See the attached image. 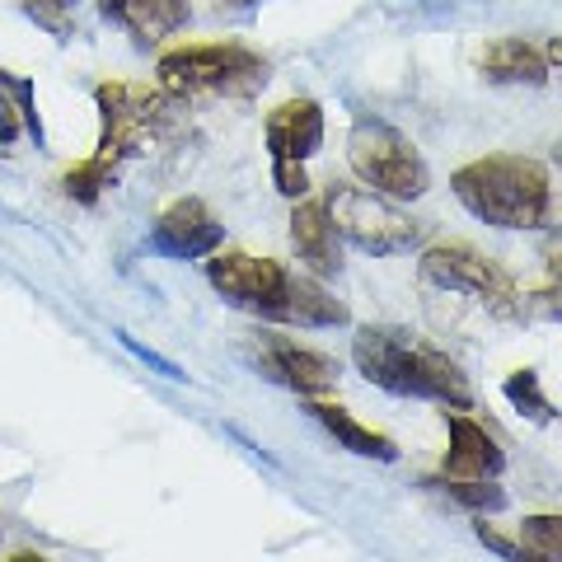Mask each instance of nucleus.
Here are the masks:
<instances>
[{"label": "nucleus", "mask_w": 562, "mask_h": 562, "mask_svg": "<svg viewBox=\"0 0 562 562\" xmlns=\"http://www.w3.org/2000/svg\"><path fill=\"white\" fill-rule=\"evenodd\" d=\"M351 361L357 371L390 390L398 398H427L441 408L469 413L473 408V384L469 375L454 366L441 347L413 342L403 328H384V324H361L351 338Z\"/></svg>", "instance_id": "1"}, {"label": "nucleus", "mask_w": 562, "mask_h": 562, "mask_svg": "<svg viewBox=\"0 0 562 562\" xmlns=\"http://www.w3.org/2000/svg\"><path fill=\"white\" fill-rule=\"evenodd\" d=\"M450 192L469 216L497 231H549L553 221V183L549 169L530 155H483L454 169Z\"/></svg>", "instance_id": "2"}, {"label": "nucleus", "mask_w": 562, "mask_h": 562, "mask_svg": "<svg viewBox=\"0 0 562 562\" xmlns=\"http://www.w3.org/2000/svg\"><path fill=\"white\" fill-rule=\"evenodd\" d=\"M99 103V146L94 155L122 169V160L146 155L150 146L183 136L188 99H173L169 90H150V85H127V80H103L94 90Z\"/></svg>", "instance_id": "3"}, {"label": "nucleus", "mask_w": 562, "mask_h": 562, "mask_svg": "<svg viewBox=\"0 0 562 562\" xmlns=\"http://www.w3.org/2000/svg\"><path fill=\"white\" fill-rule=\"evenodd\" d=\"M417 281L450 301L479 310L492 324H520V286L497 258L479 254L473 244H431L417 262Z\"/></svg>", "instance_id": "4"}, {"label": "nucleus", "mask_w": 562, "mask_h": 562, "mask_svg": "<svg viewBox=\"0 0 562 562\" xmlns=\"http://www.w3.org/2000/svg\"><path fill=\"white\" fill-rule=\"evenodd\" d=\"M268 57H258L244 43H183L160 52L155 76L160 90L173 99H198V94H225V99H254L268 85Z\"/></svg>", "instance_id": "5"}, {"label": "nucleus", "mask_w": 562, "mask_h": 562, "mask_svg": "<svg viewBox=\"0 0 562 562\" xmlns=\"http://www.w3.org/2000/svg\"><path fill=\"white\" fill-rule=\"evenodd\" d=\"M347 160H351V173H357L366 188H375L394 202H417L422 192L431 188V169L422 160V150L398 127H390L384 117L351 122Z\"/></svg>", "instance_id": "6"}, {"label": "nucleus", "mask_w": 562, "mask_h": 562, "mask_svg": "<svg viewBox=\"0 0 562 562\" xmlns=\"http://www.w3.org/2000/svg\"><path fill=\"white\" fill-rule=\"evenodd\" d=\"M328 221L338 239H347L351 249L371 254V258H390V254H408L422 244V225L398 211L394 198H384L375 188H357V183H333L324 192Z\"/></svg>", "instance_id": "7"}, {"label": "nucleus", "mask_w": 562, "mask_h": 562, "mask_svg": "<svg viewBox=\"0 0 562 562\" xmlns=\"http://www.w3.org/2000/svg\"><path fill=\"white\" fill-rule=\"evenodd\" d=\"M206 281L221 301L235 310H249L258 319L281 324V305L291 291V272L277 258H254V254H206Z\"/></svg>", "instance_id": "8"}, {"label": "nucleus", "mask_w": 562, "mask_h": 562, "mask_svg": "<svg viewBox=\"0 0 562 562\" xmlns=\"http://www.w3.org/2000/svg\"><path fill=\"white\" fill-rule=\"evenodd\" d=\"M244 347H249V361L262 380H272L301 398H319L338 384V361L324 357V351H314V347H301L295 338H281L272 328L249 333Z\"/></svg>", "instance_id": "9"}, {"label": "nucleus", "mask_w": 562, "mask_h": 562, "mask_svg": "<svg viewBox=\"0 0 562 562\" xmlns=\"http://www.w3.org/2000/svg\"><path fill=\"white\" fill-rule=\"evenodd\" d=\"M221 244H225V225L216 221V211H211L202 198H179V202H169L160 216H155L146 249L155 258L192 262V258L216 254Z\"/></svg>", "instance_id": "10"}, {"label": "nucleus", "mask_w": 562, "mask_h": 562, "mask_svg": "<svg viewBox=\"0 0 562 562\" xmlns=\"http://www.w3.org/2000/svg\"><path fill=\"white\" fill-rule=\"evenodd\" d=\"M99 14L117 24L136 47L150 52L192 20V5L188 0H99Z\"/></svg>", "instance_id": "11"}, {"label": "nucleus", "mask_w": 562, "mask_h": 562, "mask_svg": "<svg viewBox=\"0 0 562 562\" xmlns=\"http://www.w3.org/2000/svg\"><path fill=\"white\" fill-rule=\"evenodd\" d=\"M291 249H295V258H301L314 277H333L342 268V239H338V231H333L324 198H310V192H305V198H295Z\"/></svg>", "instance_id": "12"}, {"label": "nucleus", "mask_w": 562, "mask_h": 562, "mask_svg": "<svg viewBox=\"0 0 562 562\" xmlns=\"http://www.w3.org/2000/svg\"><path fill=\"white\" fill-rule=\"evenodd\" d=\"M324 146V109L314 99H286L268 113V155L272 160L305 165Z\"/></svg>", "instance_id": "13"}, {"label": "nucleus", "mask_w": 562, "mask_h": 562, "mask_svg": "<svg viewBox=\"0 0 562 562\" xmlns=\"http://www.w3.org/2000/svg\"><path fill=\"white\" fill-rule=\"evenodd\" d=\"M446 427H450V450H446V464H441L446 479H497L506 469V454L497 441H492V431L483 422L450 408Z\"/></svg>", "instance_id": "14"}, {"label": "nucleus", "mask_w": 562, "mask_h": 562, "mask_svg": "<svg viewBox=\"0 0 562 562\" xmlns=\"http://www.w3.org/2000/svg\"><path fill=\"white\" fill-rule=\"evenodd\" d=\"M305 403H310V417L319 422V427H324L342 450L361 454V460H380V464H394V460H398V446L390 441V436L375 431V427H366L361 417H351L342 403H328L324 394H319V398H305Z\"/></svg>", "instance_id": "15"}, {"label": "nucleus", "mask_w": 562, "mask_h": 562, "mask_svg": "<svg viewBox=\"0 0 562 562\" xmlns=\"http://www.w3.org/2000/svg\"><path fill=\"white\" fill-rule=\"evenodd\" d=\"M549 52H539L535 43H525V38H497V43H487L483 47V57H479V70H483V80L492 85H549Z\"/></svg>", "instance_id": "16"}, {"label": "nucleus", "mask_w": 562, "mask_h": 562, "mask_svg": "<svg viewBox=\"0 0 562 562\" xmlns=\"http://www.w3.org/2000/svg\"><path fill=\"white\" fill-rule=\"evenodd\" d=\"M281 324H291V328H342V324H351V314H347V305L338 301V295H328L314 277L291 272Z\"/></svg>", "instance_id": "17"}, {"label": "nucleus", "mask_w": 562, "mask_h": 562, "mask_svg": "<svg viewBox=\"0 0 562 562\" xmlns=\"http://www.w3.org/2000/svg\"><path fill=\"white\" fill-rule=\"evenodd\" d=\"M431 492H441L450 506H464L473 516H487V512H502L506 506V492L497 487V479H427Z\"/></svg>", "instance_id": "18"}, {"label": "nucleus", "mask_w": 562, "mask_h": 562, "mask_svg": "<svg viewBox=\"0 0 562 562\" xmlns=\"http://www.w3.org/2000/svg\"><path fill=\"white\" fill-rule=\"evenodd\" d=\"M113 179H117V169L109 160H99V155H85L80 165H70L61 173V192H66L70 202H80V206H94L103 192L113 188Z\"/></svg>", "instance_id": "19"}, {"label": "nucleus", "mask_w": 562, "mask_h": 562, "mask_svg": "<svg viewBox=\"0 0 562 562\" xmlns=\"http://www.w3.org/2000/svg\"><path fill=\"white\" fill-rule=\"evenodd\" d=\"M502 394H506V403H512L516 413L539 422V427H549V422L558 417L549 394H543V384H539V371H512V375H506V384H502Z\"/></svg>", "instance_id": "20"}, {"label": "nucleus", "mask_w": 562, "mask_h": 562, "mask_svg": "<svg viewBox=\"0 0 562 562\" xmlns=\"http://www.w3.org/2000/svg\"><path fill=\"white\" fill-rule=\"evenodd\" d=\"M520 549H525V558L558 562L562 558V516H525L520 520Z\"/></svg>", "instance_id": "21"}, {"label": "nucleus", "mask_w": 562, "mask_h": 562, "mask_svg": "<svg viewBox=\"0 0 562 562\" xmlns=\"http://www.w3.org/2000/svg\"><path fill=\"white\" fill-rule=\"evenodd\" d=\"M20 10L57 43L76 38V0H20Z\"/></svg>", "instance_id": "22"}, {"label": "nucleus", "mask_w": 562, "mask_h": 562, "mask_svg": "<svg viewBox=\"0 0 562 562\" xmlns=\"http://www.w3.org/2000/svg\"><path fill=\"white\" fill-rule=\"evenodd\" d=\"M0 80L10 85V94H14V109H20V122H24V132L33 146H47V132H43V117H38V94H33V80L24 76H10V70H0Z\"/></svg>", "instance_id": "23"}, {"label": "nucleus", "mask_w": 562, "mask_h": 562, "mask_svg": "<svg viewBox=\"0 0 562 562\" xmlns=\"http://www.w3.org/2000/svg\"><path fill=\"white\" fill-rule=\"evenodd\" d=\"M272 183H277V192L281 198H305L310 192V173H305V165H291V160H272Z\"/></svg>", "instance_id": "24"}, {"label": "nucleus", "mask_w": 562, "mask_h": 562, "mask_svg": "<svg viewBox=\"0 0 562 562\" xmlns=\"http://www.w3.org/2000/svg\"><path fill=\"white\" fill-rule=\"evenodd\" d=\"M117 342H122V347H127V351H132V357H136V361H146V366H150V371H160L165 380H173V384H183V380H188V375L179 371V366H173V361H165V357H160V351L140 347V342L132 338V333H117Z\"/></svg>", "instance_id": "25"}, {"label": "nucleus", "mask_w": 562, "mask_h": 562, "mask_svg": "<svg viewBox=\"0 0 562 562\" xmlns=\"http://www.w3.org/2000/svg\"><path fill=\"white\" fill-rule=\"evenodd\" d=\"M473 535H479V543H483V549H492V553H497V558H506V562H520V558H525V549H520V543H516V539H506V535H497V530H492L487 520H479V525H473Z\"/></svg>", "instance_id": "26"}, {"label": "nucleus", "mask_w": 562, "mask_h": 562, "mask_svg": "<svg viewBox=\"0 0 562 562\" xmlns=\"http://www.w3.org/2000/svg\"><path fill=\"white\" fill-rule=\"evenodd\" d=\"M20 132H24L20 109H14V94H10V85L0 80V140H5V146H10V140L20 136Z\"/></svg>", "instance_id": "27"}, {"label": "nucleus", "mask_w": 562, "mask_h": 562, "mask_svg": "<svg viewBox=\"0 0 562 562\" xmlns=\"http://www.w3.org/2000/svg\"><path fill=\"white\" fill-rule=\"evenodd\" d=\"M225 5H258V0H225Z\"/></svg>", "instance_id": "28"}, {"label": "nucleus", "mask_w": 562, "mask_h": 562, "mask_svg": "<svg viewBox=\"0 0 562 562\" xmlns=\"http://www.w3.org/2000/svg\"><path fill=\"white\" fill-rule=\"evenodd\" d=\"M0 535H5V525H0Z\"/></svg>", "instance_id": "29"}]
</instances>
